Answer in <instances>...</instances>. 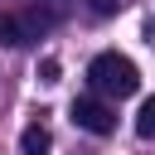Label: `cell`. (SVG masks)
<instances>
[{"instance_id":"6da1fadb","label":"cell","mask_w":155,"mask_h":155,"mask_svg":"<svg viewBox=\"0 0 155 155\" xmlns=\"http://www.w3.org/2000/svg\"><path fill=\"white\" fill-rule=\"evenodd\" d=\"M87 82H92V92H102V97H131V92L140 87V73H136V63H131L126 53H97V58L87 63Z\"/></svg>"},{"instance_id":"7a4b0ae2","label":"cell","mask_w":155,"mask_h":155,"mask_svg":"<svg viewBox=\"0 0 155 155\" xmlns=\"http://www.w3.org/2000/svg\"><path fill=\"white\" fill-rule=\"evenodd\" d=\"M73 126H82L92 136H111L116 131V116H111V107L102 97H78L73 102Z\"/></svg>"},{"instance_id":"3957f363","label":"cell","mask_w":155,"mask_h":155,"mask_svg":"<svg viewBox=\"0 0 155 155\" xmlns=\"http://www.w3.org/2000/svg\"><path fill=\"white\" fill-rule=\"evenodd\" d=\"M34 34H39V29H34V19H19V15H0V44H5V48H24Z\"/></svg>"},{"instance_id":"277c9868","label":"cell","mask_w":155,"mask_h":155,"mask_svg":"<svg viewBox=\"0 0 155 155\" xmlns=\"http://www.w3.org/2000/svg\"><path fill=\"white\" fill-rule=\"evenodd\" d=\"M19 150H24V155H48V150H53V136H48V126L29 121V126L19 131Z\"/></svg>"},{"instance_id":"5b68a950","label":"cell","mask_w":155,"mask_h":155,"mask_svg":"<svg viewBox=\"0 0 155 155\" xmlns=\"http://www.w3.org/2000/svg\"><path fill=\"white\" fill-rule=\"evenodd\" d=\"M136 136H140V140H155V97L140 102V111H136Z\"/></svg>"},{"instance_id":"8992f818","label":"cell","mask_w":155,"mask_h":155,"mask_svg":"<svg viewBox=\"0 0 155 155\" xmlns=\"http://www.w3.org/2000/svg\"><path fill=\"white\" fill-rule=\"evenodd\" d=\"M39 82H58V58H44L39 63Z\"/></svg>"},{"instance_id":"52a82bcc","label":"cell","mask_w":155,"mask_h":155,"mask_svg":"<svg viewBox=\"0 0 155 155\" xmlns=\"http://www.w3.org/2000/svg\"><path fill=\"white\" fill-rule=\"evenodd\" d=\"M116 5H121V0H92V10H97V15H111Z\"/></svg>"}]
</instances>
